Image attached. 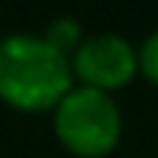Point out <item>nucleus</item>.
<instances>
[{"label":"nucleus","mask_w":158,"mask_h":158,"mask_svg":"<svg viewBox=\"0 0 158 158\" xmlns=\"http://www.w3.org/2000/svg\"><path fill=\"white\" fill-rule=\"evenodd\" d=\"M71 87V59L44 34H6L0 40V99L6 106L53 112Z\"/></svg>","instance_id":"nucleus-1"},{"label":"nucleus","mask_w":158,"mask_h":158,"mask_svg":"<svg viewBox=\"0 0 158 158\" xmlns=\"http://www.w3.org/2000/svg\"><path fill=\"white\" fill-rule=\"evenodd\" d=\"M53 127L68 152L81 158H99L118 146L124 121L112 93L77 84L53 109Z\"/></svg>","instance_id":"nucleus-2"},{"label":"nucleus","mask_w":158,"mask_h":158,"mask_svg":"<svg viewBox=\"0 0 158 158\" xmlns=\"http://www.w3.org/2000/svg\"><path fill=\"white\" fill-rule=\"evenodd\" d=\"M71 71L81 87H93L102 93L121 90L130 84L136 68V47H130L121 34H93L84 37L71 56Z\"/></svg>","instance_id":"nucleus-3"},{"label":"nucleus","mask_w":158,"mask_h":158,"mask_svg":"<svg viewBox=\"0 0 158 158\" xmlns=\"http://www.w3.org/2000/svg\"><path fill=\"white\" fill-rule=\"evenodd\" d=\"M44 37L59 50V53H65L68 59L74 56V50L81 47V40H84V34H81V25H77L74 19H65V16H59V19H53L50 25H47V31H44Z\"/></svg>","instance_id":"nucleus-4"},{"label":"nucleus","mask_w":158,"mask_h":158,"mask_svg":"<svg viewBox=\"0 0 158 158\" xmlns=\"http://www.w3.org/2000/svg\"><path fill=\"white\" fill-rule=\"evenodd\" d=\"M136 68L143 77H149L152 84H158V31L146 34L143 44L136 47Z\"/></svg>","instance_id":"nucleus-5"}]
</instances>
